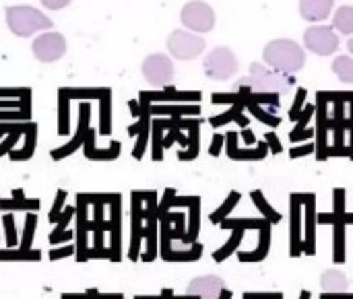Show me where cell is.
<instances>
[{"label": "cell", "mask_w": 353, "mask_h": 299, "mask_svg": "<svg viewBox=\"0 0 353 299\" xmlns=\"http://www.w3.org/2000/svg\"><path fill=\"white\" fill-rule=\"evenodd\" d=\"M333 2L331 0H304L300 2V14L308 21H323L331 14Z\"/></svg>", "instance_id": "8fae6325"}, {"label": "cell", "mask_w": 353, "mask_h": 299, "mask_svg": "<svg viewBox=\"0 0 353 299\" xmlns=\"http://www.w3.org/2000/svg\"><path fill=\"white\" fill-rule=\"evenodd\" d=\"M85 120H83V116H81V126H79V132H77V138L68 145V147H62V149H58V151H54L52 155H54V159H62L64 155H70L79 145H81V141H83V130H85Z\"/></svg>", "instance_id": "9a60e30c"}, {"label": "cell", "mask_w": 353, "mask_h": 299, "mask_svg": "<svg viewBox=\"0 0 353 299\" xmlns=\"http://www.w3.org/2000/svg\"><path fill=\"white\" fill-rule=\"evenodd\" d=\"M168 50L174 58L178 60H194L203 54L205 50V39L199 37L196 33L190 31H182L176 29L170 37H168Z\"/></svg>", "instance_id": "3957f363"}, {"label": "cell", "mask_w": 353, "mask_h": 299, "mask_svg": "<svg viewBox=\"0 0 353 299\" xmlns=\"http://www.w3.org/2000/svg\"><path fill=\"white\" fill-rule=\"evenodd\" d=\"M321 287L323 291L327 293H345L350 283H347V277L339 271H327L321 279Z\"/></svg>", "instance_id": "7c38bea8"}, {"label": "cell", "mask_w": 353, "mask_h": 299, "mask_svg": "<svg viewBox=\"0 0 353 299\" xmlns=\"http://www.w3.org/2000/svg\"><path fill=\"white\" fill-rule=\"evenodd\" d=\"M17 138H19V132H12V134H10V136H8L6 141H4V145L0 147V155H4V151H8V149L12 147V143H14Z\"/></svg>", "instance_id": "e0dca14e"}, {"label": "cell", "mask_w": 353, "mask_h": 299, "mask_svg": "<svg viewBox=\"0 0 353 299\" xmlns=\"http://www.w3.org/2000/svg\"><path fill=\"white\" fill-rule=\"evenodd\" d=\"M304 41H306L308 50H312L314 54H321V56H329L339 50V37H337L335 29L327 27V25L308 27L304 33Z\"/></svg>", "instance_id": "8992f818"}, {"label": "cell", "mask_w": 353, "mask_h": 299, "mask_svg": "<svg viewBox=\"0 0 353 299\" xmlns=\"http://www.w3.org/2000/svg\"><path fill=\"white\" fill-rule=\"evenodd\" d=\"M221 291H223V281L213 275L199 277V279L190 281V285L186 289L188 296H194L199 299H217Z\"/></svg>", "instance_id": "30bf717a"}, {"label": "cell", "mask_w": 353, "mask_h": 299, "mask_svg": "<svg viewBox=\"0 0 353 299\" xmlns=\"http://www.w3.org/2000/svg\"><path fill=\"white\" fill-rule=\"evenodd\" d=\"M31 50L39 62H56L66 54V39L56 31H48L33 39Z\"/></svg>", "instance_id": "ba28073f"}, {"label": "cell", "mask_w": 353, "mask_h": 299, "mask_svg": "<svg viewBox=\"0 0 353 299\" xmlns=\"http://www.w3.org/2000/svg\"><path fill=\"white\" fill-rule=\"evenodd\" d=\"M236 70H238V58L230 48H215L205 58V72L209 79L225 81V79L234 76Z\"/></svg>", "instance_id": "277c9868"}, {"label": "cell", "mask_w": 353, "mask_h": 299, "mask_svg": "<svg viewBox=\"0 0 353 299\" xmlns=\"http://www.w3.org/2000/svg\"><path fill=\"white\" fill-rule=\"evenodd\" d=\"M333 70H335V74H337L343 83H353V58H350V56H339V58H335Z\"/></svg>", "instance_id": "5bb4252c"}, {"label": "cell", "mask_w": 353, "mask_h": 299, "mask_svg": "<svg viewBox=\"0 0 353 299\" xmlns=\"http://www.w3.org/2000/svg\"><path fill=\"white\" fill-rule=\"evenodd\" d=\"M182 23L196 33H207L215 27V10L207 2H188L180 12Z\"/></svg>", "instance_id": "5b68a950"}, {"label": "cell", "mask_w": 353, "mask_h": 299, "mask_svg": "<svg viewBox=\"0 0 353 299\" xmlns=\"http://www.w3.org/2000/svg\"><path fill=\"white\" fill-rule=\"evenodd\" d=\"M333 25L343 33V35H353V6H341L335 12Z\"/></svg>", "instance_id": "4fadbf2b"}, {"label": "cell", "mask_w": 353, "mask_h": 299, "mask_svg": "<svg viewBox=\"0 0 353 299\" xmlns=\"http://www.w3.org/2000/svg\"><path fill=\"white\" fill-rule=\"evenodd\" d=\"M350 52H352V54H353V37H352V39H350Z\"/></svg>", "instance_id": "ac0fdd59"}, {"label": "cell", "mask_w": 353, "mask_h": 299, "mask_svg": "<svg viewBox=\"0 0 353 299\" xmlns=\"http://www.w3.org/2000/svg\"><path fill=\"white\" fill-rule=\"evenodd\" d=\"M248 83L263 93H285L290 87V81L277 72V70H269L263 64H252L250 66V79Z\"/></svg>", "instance_id": "52a82bcc"}, {"label": "cell", "mask_w": 353, "mask_h": 299, "mask_svg": "<svg viewBox=\"0 0 353 299\" xmlns=\"http://www.w3.org/2000/svg\"><path fill=\"white\" fill-rule=\"evenodd\" d=\"M265 60L267 64H271L277 72L283 74H292L298 72L304 62H306V54L304 50L292 41V39H273L271 43H267L265 48Z\"/></svg>", "instance_id": "6da1fadb"}, {"label": "cell", "mask_w": 353, "mask_h": 299, "mask_svg": "<svg viewBox=\"0 0 353 299\" xmlns=\"http://www.w3.org/2000/svg\"><path fill=\"white\" fill-rule=\"evenodd\" d=\"M6 23H8V29L19 37H29L35 31L52 29V21L41 10H37L33 6H25V4L8 6L6 8Z\"/></svg>", "instance_id": "7a4b0ae2"}, {"label": "cell", "mask_w": 353, "mask_h": 299, "mask_svg": "<svg viewBox=\"0 0 353 299\" xmlns=\"http://www.w3.org/2000/svg\"><path fill=\"white\" fill-rule=\"evenodd\" d=\"M43 6H48V8H52V10H58V8H64V6H68L70 2L68 0H46V2H41Z\"/></svg>", "instance_id": "2e32d148"}, {"label": "cell", "mask_w": 353, "mask_h": 299, "mask_svg": "<svg viewBox=\"0 0 353 299\" xmlns=\"http://www.w3.org/2000/svg\"><path fill=\"white\" fill-rule=\"evenodd\" d=\"M174 70H176L174 62L163 54H151L143 62V76L155 87L172 83L174 81Z\"/></svg>", "instance_id": "9c48e42d"}]
</instances>
